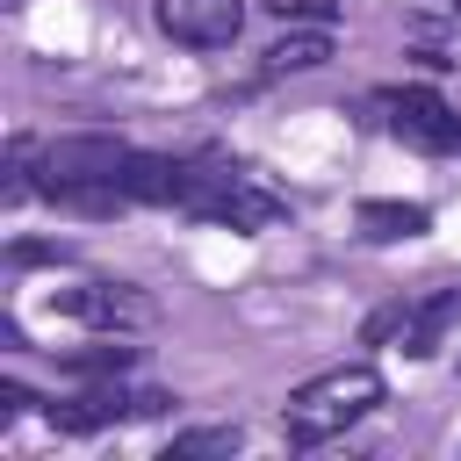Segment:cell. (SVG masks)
<instances>
[{
  "label": "cell",
  "mask_w": 461,
  "mask_h": 461,
  "mask_svg": "<svg viewBox=\"0 0 461 461\" xmlns=\"http://www.w3.org/2000/svg\"><path fill=\"white\" fill-rule=\"evenodd\" d=\"M122 166H130L122 137H58V144L36 151V194L86 209V216H108V209H130Z\"/></svg>",
  "instance_id": "6da1fadb"
},
{
  "label": "cell",
  "mask_w": 461,
  "mask_h": 461,
  "mask_svg": "<svg viewBox=\"0 0 461 461\" xmlns=\"http://www.w3.org/2000/svg\"><path fill=\"white\" fill-rule=\"evenodd\" d=\"M382 396H389V389H382V375H375L367 360H339V367L310 375L303 389H288L281 432H288V447H324V439H339L346 425H360Z\"/></svg>",
  "instance_id": "7a4b0ae2"
},
{
  "label": "cell",
  "mask_w": 461,
  "mask_h": 461,
  "mask_svg": "<svg viewBox=\"0 0 461 461\" xmlns=\"http://www.w3.org/2000/svg\"><path fill=\"white\" fill-rule=\"evenodd\" d=\"M173 209L202 216V223H230V230H267L288 216V202L274 187H259L252 173L223 166V158H180V194Z\"/></svg>",
  "instance_id": "3957f363"
},
{
  "label": "cell",
  "mask_w": 461,
  "mask_h": 461,
  "mask_svg": "<svg viewBox=\"0 0 461 461\" xmlns=\"http://www.w3.org/2000/svg\"><path fill=\"white\" fill-rule=\"evenodd\" d=\"M58 432H108V425H137V418H166L173 396L166 389H115V382H94L86 396L72 403H43Z\"/></svg>",
  "instance_id": "277c9868"
},
{
  "label": "cell",
  "mask_w": 461,
  "mask_h": 461,
  "mask_svg": "<svg viewBox=\"0 0 461 461\" xmlns=\"http://www.w3.org/2000/svg\"><path fill=\"white\" fill-rule=\"evenodd\" d=\"M58 310L94 324V331H144V324H158V303L137 281H79V288L58 295Z\"/></svg>",
  "instance_id": "5b68a950"
},
{
  "label": "cell",
  "mask_w": 461,
  "mask_h": 461,
  "mask_svg": "<svg viewBox=\"0 0 461 461\" xmlns=\"http://www.w3.org/2000/svg\"><path fill=\"white\" fill-rule=\"evenodd\" d=\"M151 22L187 50H223L245 29V0H151Z\"/></svg>",
  "instance_id": "8992f818"
},
{
  "label": "cell",
  "mask_w": 461,
  "mask_h": 461,
  "mask_svg": "<svg viewBox=\"0 0 461 461\" xmlns=\"http://www.w3.org/2000/svg\"><path fill=\"white\" fill-rule=\"evenodd\" d=\"M382 108H389V137H403V144H418V151H461V115H454L439 94H425V86H389Z\"/></svg>",
  "instance_id": "52a82bcc"
},
{
  "label": "cell",
  "mask_w": 461,
  "mask_h": 461,
  "mask_svg": "<svg viewBox=\"0 0 461 461\" xmlns=\"http://www.w3.org/2000/svg\"><path fill=\"white\" fill-rule=\"evenodd\" d=\"M353 223H360L375 245H403V238H425V230H432V209H425V202H360Z\"/></svg>",
  "instance_id": "ba28073f"
},
{
  "label": "cell",
  "mask_w": 461,
  "mask_h": 461,
  "mask_svg": "<svg viewBox=\"0 0 461 461\" xmlns=\"http://www.w3.org/2000/svg\"><path fill=\"white\" fill-rule=\"evenodd\" d=\"M324 58H331V29L317 22V29H303V36L267 43V79H281V72H317Z\"/></svg>",
  "instance_id": "9c48e42d"
},
{
  "label": "cell",
  "mask_w": 461,
  "mask_h": 461,
  "mask_svg": "<svg viewBox=\"0 0 461 461\" xmlns=\"http://www.w3.org/2000/svg\"><path fill=\"white\" fill-rule=\"evenodd\" d=\"M202 454H238V425H202L166 439V461H202Z\"/></svg>",
  "instance_id": "30bf717a"
},
{
  "label": "cell",
  "mask_w": 461,
  "mask_h": 461,
  "mask_svg": "<svg viewBox=\"0 0 461 461\" xmlns=\"http://www.w3.org/2000/svg\"><path fill=\"white\" fill-rule=\"evenodd\" d=\"M122 367H137V346H86V353H65V375H122Z\"/></svg>",
  "instance_id": "8fae6325"
},
{
  "label": "cell",
  "mask_w": 461,
  "mask_h": 461,
  "mask_svg": "<svg viewBox=\"0 0 461 461\" xmlns=\"http://www.w3.org/2000/svg\"><path fill=\"white\" fill-rule=\"evenodd\" d=\"M267 14H281V22H339V0H259Z\"/></svg>",
  "instance_id": "7c38bea8"
}]
</instances>
